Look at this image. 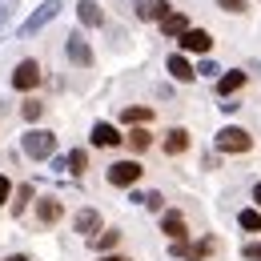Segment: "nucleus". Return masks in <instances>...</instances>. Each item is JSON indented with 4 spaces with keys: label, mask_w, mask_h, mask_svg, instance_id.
<instances>
[{
    "label": "nucleus",
    "mask_w": 261,
    "mask_h": 261,
    "mask_svg": "<svg viewBox=\"0 0 261 261\" xmlns=\"http://www.w3.org/2000/svg\"><path fill=\"white\" fill-rule=\"evenodd\" d=\"M20 149H24L29 161H53L57 157V137L48 129H29L20 137Z\"/></svg>",
    "instance_id": "1"
},
{
    "label": "nucleus",
    "mask_w": 261,
    "mask_h": 261,
    "mask_svg": "<svg viewBox=\"0 0 261 261\" xmlns=\"http://www.w3.org/2000/svg\"><path fill=\"white\" fill-rule=\"evenodd\" d=\"M213 149L217 153H249L253 149V137H249V129H241V125H225V129H217V137H213Z\"/></svg>",
    "instance_id": "2"
},
{
    "label": "nucleus",
    "mask_w": 261,
    "mask_h": 261,
    "mask_svg": "<svg viewBox=\"0 0 261 261\" xmlns=\"http://www.w3.org/2000/svg\"><path fill=\"white\" fill-rule=\"evenodd\" d=\"M213 249H217V241L213 237H197V241H169V253L177 261H205V257H213Z\"/></svg>",
    "instance_id": "3"
},
{
    "label": "nucleus",
    "mask_w": 261,
    "mask_h": 261,
    "mask_svg": "<svg viewBox=\"0 0 261 261\" xmlns=\"http://www.w3.org/2000/svg\"><path fill=\"white\" fill-rule=\"evenodd\" d=\"M141 173H145V165L129 157V161H113L109 165V169H105V181L117 185V189H133V185L141 181Z\"/></svg>",
    "instance_id": "4"
},
{
    "label": "nucleus",
    "mask_w": 261,
    "mask_h": 261,
    "mask_svg": "<svg viewBox=\"0 0 261 261\" xmlns=\"http://www.w3.org/2000/svg\"><path fill=\"white\" fill-rule=\"evenodd\" d=\"M61 8H65L61 0H44V4H40V8L33 12V16H29L24 24H20V36H33V33H40L44 24H53V20L61 16Z\"/></svg>",
    "instance_id": "5"
},
{
    "label": "nucleus",
    "mask_w": 261,
    "mask_h": 261,
    "mask_svg": "<svg viewBox=\"0 0 261 261\" xmlns=\"http://www.w3.org/2000/svg\"><path fill=\"white\" fill-rule=\"evenodd\" d=\"M40 81H44V72H40V65H36L33 57H29V61H20V65L12 68V89H16V93H33Z\"/></svg>",
    "instance_id": "6"
},
{
    "label": "nucleus",
    "mask_w": 261,
    "mask_h": 261,
    "mask_svg": "<svg viewBox=\"0 0 261 261\" xmlns=\"http://www.w3.org/2000/svg\"><path fill=\"white\" fill-rule=\"evenodd\" d=\"M161 233L169 237V241H185V237H189L185 213H181V209H165V213H161Z\"/></svg>",
    "instance_id": "7"
},
{
    "label": "nucleus",
    "mask_w": 261,
    "mask_h": 261,
    "mask_svg": "<svg viewBox=\"0 0 261 261\" xmlns=\"http://www.w3.org/2000/svg\"><path fill=\"white\" fill-rule=\"evenodd\" d=\"M121 141H125L121 129H117V125H109V121H97L93 133H89V145H93V149H117Z\"/></svg>",
    "instance_id": "8"
},
{
    "label": "nucleus",
    "mask_w": 261,
    "mask_h": 261,
    "mask_svg": "<svg viewBox=\"0 0 261 261\" xmlns=\"http://www.w3.org/2000/svg\"><path fill=\"white\" fill-rule=\"evenodd\" d=\"M65 53H68V61H72V65H81V68H89V65H93V48H89V40H85L81 33H68Z\"/></svg>",
    "instance_id": "9"
},
{
    "label": "nucleus",
    "mask_w": 261,
    "mask_h": 261,
    "mask_svg": "<svg viewBox=\"0 0 261 261\" xmlns=\"http://www.w3.org/2000/svg\"><path fill=\"white\" fill-rule=\"evenodd\" d=\"M245 81H249V72H241V68H229V72H221V76H217V97H221V100L237 97V93L245 89Z\"/></svg>",
    "instance_id": "10"
},
{
    "label": "nucleus",
    "mask_w": 261,
    "mask_h": 261,
    "mask_svg": "<svg viewBox=\"0 0 261 261\" xmlns=\"http://www.w3.org/2000/svg\"><path fill=\"white\" fill-rule=\"evenodd\" d=\"M177 44H181V53H197V57H205V53L213 48V36L205 33V29H189Z\"/></svg>",
    "instance_id": "11"
},
{
    "label": "nucleus",
    "mask_w": 261,
    "mask_h": 261,
    "mask_svg": "<svg viewBox=\"0 0 261 261\" xmlns=\"http://www.w3.org/2000/svg\"><path fill=\"white\" fill-rule=\"evenodd\" d=\"M61 217H65V205L57 197H36V221L40 225H57Z\"/></svg>",
    "instance_id": "12"
},
{
    "label": "nucleus",
    "mask_w": 261,
    "mask_h": 261,
    "mask_svg": "<svg viewBox=\"0 0 261 261\" xmlns=\"http://www.w3.org/2000/svg\"><path fill=\"white\" fill-rule=\"evenodd\" d=\"M185 149H189V129L177 125V129L165 133V141H161V153H165V157H181Z\"/></svg>",
    "instance_id": "13"
},
{
    "label": "nucleus",
    "mask_w": 261,
    "mask_h": 261,
    "mask_svg": "<svg viewBox=\"0 0 261 261\" xmlns=\"http://www.w3.org/2000/svg\"><path fill=\"white\" fill-rule=\"evenodd\" d=\"M165 68H169V76L173 81H181V85H189V81H197V68L185 61V53H173L169 61H165Z\"/></svg>",
    "instance_id": "14"
},
{
    "label": "nucleus",
    "mask_w": 261,
    "mask_h": 261,
    "mask_svg": "<svg viewBox=\"0 0 261 261\" xmlns=\"http://www.w3.org/2000/svg\"><path fill=\"white\" fill-rule=\"evenodd\" d=\"M169 12H173L169 0H137V16H141V20H157V24H161Z\"/></svg>",
    "instance_id": "15"
},
{
    "label": "nucleus",
    "mask_w": 261,
    "mask_h": 261,
    "mask_svg": "<svg viewBox=\"0 0 261 261\" xmlns=\"http://www.w3.org/2000/svg\"><path fill=\"white\" fill-rule=\"evenodd\" d=\"M72 229H76V233H85V237L93 241V237L100 233V213H97V209H81V213L72 217Z\"/></svg>",
    "instance_id": "16"
},
{
    "label": "nucleus",
    "mask_w": 261,
    "mask_h": 261,
    "mask_svg": "<svg viewBox=\"0 0 261 261\" xmlns=\"http://www.w3.org/2000/svg\"><path fill=\"white\" fill-rule=\"evenodd\" d=\"M189 29H193V24H189V16H185V12H169V16L161 20V33H165V36H173V40H181Z\"/></svg>",
    "instance_id": "17"
},
{
    "label": "nucleus",
    "mask_w": 261,
    "mask_h": 261,
    "mask_svg": "<svg viewBox=\"0 0 261 261\" xmlns=\"http://www.w3.org/2000/svg\"><path fill=\"white\" fill-rule=\"evenodd\" d=\"M76 16H81V24H89V29H100V24H105V12H100L97 0H81V4H76Z\"/></svg>",
    "instance_id": "18"
},
{
    "label": "nucleus",
    "mask_w": 261,
    "mask_h": 261,
    "mask_svg": "<svg viewBox=\"0 0 261 261\" xmlns=\"http://www.w3.org/2000/svg\"><path fill=\"white\" fill-rule=\"evenodd\" d=\"M89 245H93L97 253H113V249L121 245V229H100V233L89 241Z\"/></svg>",
    "instance_id": "19"
},
{
    "label": "nucleus",
    "mask_w": 261,
    "mask_h": 261,
    "mask_svg": "<svg viewBox=\"0 0 261 261\" xmlns=\"http://www.w3.org/2000/svg\"><path fill=\"white\" fill-rule=\"evenodd\" d=\"M125 145H129L133 153H145V149L153 145V133L145 129V125H137V129H129V133H125Z\"/></svg>",
    "instance_id": "20"
},
{
    "label": "nucleus",
    "mask_w": 261,
    "mask_h": 261,
    "mask_svg": "<svg viewBox=\"0 0 261 261\" xmlns=\"http://www.w3.org/2000/svg\"><path fill=\"white\" fill-rule=\"evenodd\" d=\"M121 121L133 125V129H137V125H149V121H153V109H149V105H129V109L121 113Z\"/></svg>",
    "instance_id": "21"
},
{
    "label": "nucleus",
    "mask_w": 261,
    "mask_h": 261,
    "mask_svg": "<svg viewBox=\"0 0 261 261\" xmlns=\"http://www.w3.org/2000/svg\"><path fill=\"white\" fill-rule=\"evenodd\" d=\"M237 225L245 233H261V209H241L237 213Z\"/></svg>",
    "instance_id": "22"
},
{
    "label": "nucleus",
    "mask_w": 261,
    "mask_h": 261,
    "mask_svg": "<svg viewBox=\"0 0 261 261\" xmlns=\"http://www.w3.org/2000/svg\"><path fill=\"white\" fill-rule=\"evenodd\" d=\"M65 161H68V173H76V177H81V173L89 169V153H85V149H72Z\"/></svg>",
    "instance_id": "23"
},
{
    "label": "nucleus",
    "mask_w": 261,
    "mask_h": 261,
    "mask_svg": "<svg viewBox=\"0 0 261 261\" xmlns=\"http://www.w3.org/2000/svg\"><path fill=\"white\" fill-rule=\"evenodd\" d=\"M20 117H24V121H40V117H44V100L29 97L24 105H20Z\"/></svg>",
    "instance_id": "24"
},
{
    "label": "nucleus",
    "mask_w": 261,
    "mask_h": 261,
    "mask_svg": "<svg viewBox=\"0 0 261 261\" xmlns=\"http://www.w3.org/2000/svg\"><path fill=\"white\" fill-rule=\"evenodd\" d=\"M29 201H33V185H20V193H16V201H12V217H20Z\"/></svg>",
    "instance_id": "25"
},
{
    "label": "nucleus",
    "mask_w": 261,
    "mask_h": 261,
    "mask_svg": "<svg viewBox=\"0 0 261 261\" xmlns=\"http://www.w3.org/2000/svg\"><path fill=\"white\" fill-rule=\"evenodd\" d=\"M217 8H221V12H229V16H241V12L249 8V0H217Z\"/></svg>",
    "instance_id": "26"
},
{
    "label": "nucleus",
    "mask_w": 261,
    "mask_h": 261,
    "mask_svg": "<svg viewBox=\"0 0 261 261\" xmlns=\"http://www.w3.org/2000/svg\"><path fill=\"white\" fill-rule=\"evenodd\" d=\"M197 76H213V81H217V76H221V65H217V61H209V57H205V61H201V65H197Z\"/></svg>",
    "instance_id": "27"
},
{
    "label": "nucleus",
    "mask_w": 261,
    "mask_h": 261,
    "mask_svg": "<svg viewBox=\"0 0 261 261\" xmlns=\"http://www.w3.org/2000/svg\"><path fill=\"white\" fill-rule=\"evenodd\" d=\"M241 257L245 261H261V241H245V245H241Z\"/></svg>",
    "instance_id": "28"
},
{
    "label": "nucleus",
    "mask_w": 261,
    "mask_h": 261,
    "mask_svg": "<svg viewBox=\"0 0 261 261\" xmlns=\"http://www.w3.org/2000/svg\"><path fill=\"white\" fill-rule=\"evenodd\" d=\"M141 205H145V209H153V213H157V209H161V205H165V197L157 193V189H149V193H145V201H141Z\"/></svg>",
    "instance_id": "29"
},
{
    "label": "nucleus",
    "mask_w": 261,
    "mask_h": 261,
    "mask_svg": "<svg viewBox=\"0 0 261 261\" xmlns=\"http://www.w3.org/2000/svg\"><path fill=\"white\" fill-rule=\"evenodd\" d=\"M8 197H12V181H8V177H4V173H0V205H4V201H8Z\"/></svg>",
    "instance_id": "30"
},
{
    "label": "nucleus",
    "mask_w": 261,
    "mask_h": 261,
    "mask_svg": "<svg viewBox=\"0 0 261 261\" xmlns=\"http://www.w3.org/2000/svg\"><path fill=\"white\" fill-rule=\"evenodd\" d=\"M12 8H16V0H0V24L12 16Z\"/></svg>",
    "instance_id": "31"
},
{
    "label": "nucleus",
    "mask_w": 261,
    "mask_h": 261,
    "mask_svg": "<svg viewBox=\"0 0 261 261\" xmlns=\"http://www.w3.org/2000/svg\"><path fill=\"white\" fill-rule=\"evenodd\" d=\"M97 261H133V257H125V253H100Z\"/></svg>",
    "instance_id": "32"
},
{
    "label": "nucleus",
    "mask_w": 261,
    "mask_h": 261,
    "mask_svg": "<svg viewBox=\"0 0 261 261\" xmlns=\"http://www.w3.org/2000/svg\"><path fill=\"white\" fill-rule=\"evenodd\" d=\"M253 205H257V209H261V181H257V185H253Z\"/></svg>",
    "instance_id": "33"
},
{
    "label": "nucleus",
    "mask_w": 261,
    "mask_h": 261,
    "mask_svg": "<svg viewBox=\"0 0 261 261\" xmlns=\"http://www.w3.org/2000/svg\"><path fill=\"white\" fill-rule=\"evenodd\" d=\"M4 261H29V253H12V257H4Z\"/></svg>",
    "instance_id": "34"
}]
</instances>
